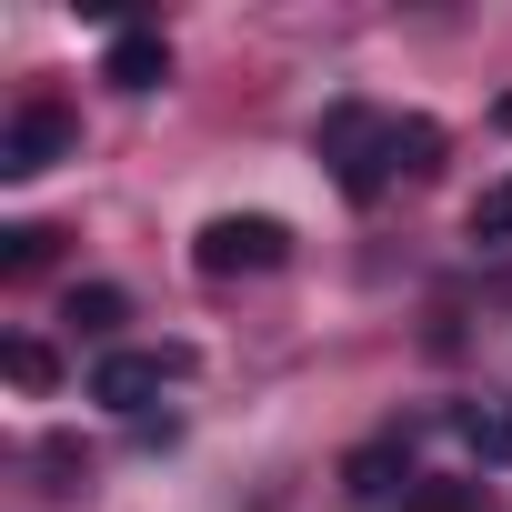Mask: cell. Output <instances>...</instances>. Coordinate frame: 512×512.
Here are the masks:
<instances>
[{"mask_svg": "<svg viewBox=\"0 0 512 512\" xmlns=\"http://www.w3.org/2000/svg\"><path fill=\"white\" fill-rule=\"evenodd\" d=\"M101 81H111V91H131V101H141V91H161V81H171V41H161V31H121V41L101 51Z\"/></svg>", "mask_w": 512, "mask_h": 512, "instance_id": "5b68a950", "label": "cell"}, {"mask_svg": "<svg viewBox=\"0 0 512 512\" xmlns=\"http://www.w3.org/2000/svg\"><path fill=\"white\" fill-rule=\"evenodd\" d=\"M322 161L352 201H382L402 181V111H362V101L322 111Z\"/></svg>", "mask_w": 512, "mask_h": 512, "instance_id": "6da1fadb", "label": "cell"}, {"mask_svg": "<svg viewBox=\"0 0 512 512\" xmlns=\"http://www.w3.org/2000/svg\"><path fill=\"white\" fill-rule=\"evenodd\" d=\"M462 442H472V462H482V472H512V392L462 402Z\"/></svg>", "mask_w": 512, "mask_h": 512, "instance_id": "8992f818", "label": "cell"}, {"mask_svg": "<svg viewBox=\"0 0 512 512\" xmlns=\"http://www.w3.org/2000/svg\"><path fill=\"white\" fill-rule=\"evenodd\" d=\"M71 141H81V121L61 101H21L11 131H0V181H41L51 161H71Z\"/></svg>", "mask_w": 512, "mask_h": 512, "instance_id": "3957f363", "label": "cell"}, {"mask_svg": "<svg viewBox=\"0 0 512 512\" xmlns=\"http://www.w3.org/2000/svg\"><path fill=\"white\" fill-rule=\"evenodd\" d=\"M121 312H131V302H121L111 282H81V292H71V322H81V332H111Z\"/></svg>", "mask_w": 512, "mask_h": 512, "instance_id": "8fae6325", "label": "cell"}, {"mask_svg": "<svg viewBox=\"0 0 512 512\" xmlns=\"http://www.w3.org/2000/svg\"><path fill=\"white\" fill-rule=\"evenodd\" d=\"M492 121H502V131H512V91H502V111H492Z\"/></svg>", "mask_w": 512, "mask_h": 512, "instance_id": "4fadbf2b", "label": "cell"}, {"mask_svg": "<svg viewBox=\"0 0 512 512\" xmlns=\"http://www.w3.org/2000/svg\"><path fill=\"white\" fill-rule=\"evenodd\" d=\"M191 262H201L211 282L282 272V262H292V221H272V211H211V221H201V241H191Z\"/></svg>", "mask_w": 512, "mask_h": 512, "instance_id": "7a4b0ae2", "label": "cell"}, {"mask_svg": "<svg viewBox=\"0 0 512 512\" xmlns=\"http://www.w3.org/2000/svg\"><path fill=\"white\" fill-rule=\"evenodd\" d=\"M51 241H61V231H41V221H11V231H0V272H11V282H31V272L51 262Z\"/></svg>", "mask_w": 512, "mask_h": 512, "instance_id": "30bf717a", "label": "cell"}, {"mask_svg": "<svg viewBox=\"0 0 512 512\" xmlns=\"http://www.w3.org/2000/svg\"><path fill=\"white\" fill-rule=\"evenodd\" d=\"M0 372H11L21 392H51V382H61V362H51V342H31V332H11V342H0Z\"/></svg>", "mask_w": 512, "mask_h": 512, "instance_id": "9c48e42d", "label": "cell"}, {"mask_svg": "<svg viewBox=\"0 0 512 512\" xmlns=\"http://www.w3.org/2000/svg\"><path fill=\"white\" fill-rule=\"evenodd\" d=\"M402 512H482V482H412Z\"/></svg>", "mask_w": 512, "mask_h": 512, "instance_id": "7c38bea8", "label": "cell"}, {"mask_svg": "<svg viewBox=\"0 0 512 512\" xmlns=\"http://www.w3.org/2000/svg\"><path fill=\"white\" fill-rule=\"evenodd\" d=\"M181 372H191V352H101V362H91V402H111V412L141 422Z\"/></svg>", "mask_w": 512, "mask_h": 512, "instance_id": "277c9868", "label": "cell"}, {"mask_svg": "<svg viewBox=\"0 0 512 512\" xmlns=\"http://www.w3.org/2000/svg\"><path fill=\"white\" fill-rule=\"evenodd\" d=\"M392 472H412V442L402 432H382V442L352 452V492H392Z\"/></svg>", "mask_w": 512, "mask_h": 512, "instance_id": "ba28073f", "label": "cell"}, {"mask_svg": "<svg viewBox=\"0 0 512 512\" xmlns=\"http://www.w3.org/2000/svg\"><path fill=\"white\" fill-rule=\"evenodd\" d=\"M462 231H472V241H482V251H502V241H512V171H502V181H482V191H472V211H462Z\"/></svg>", "mask_w": 512, "mask_h": 512, "instance_id": "52a82bcc", "label": "cell"}]
</instances>
